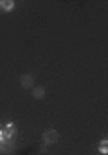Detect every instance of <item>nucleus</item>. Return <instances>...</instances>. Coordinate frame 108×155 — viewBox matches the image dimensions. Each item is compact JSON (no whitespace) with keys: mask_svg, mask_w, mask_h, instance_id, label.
Wrapping results in <instances>:
<instances>
[{"mask_svg":"<svg viewBox=\"0 0 108 155\" xmlns=\"http://www.w3.org/2000/svg\"><path fill=\"white\" fill-rule=\"evenodd\" d=\"M2 141H7V139H4V134H2V128H0V143Z\"/></svg>","mask_w":108,"mask_h":155,"instance_id":"obj_9","label":"nucleus"},{"mask_svg":"<svg viewBox=\"0 0 108 155\" xmlns=\"http://www.w3.org/2000/svg\"><path fill=\"white\" fill-rule=\"evenodd\" d=\"M13 7H15V2H13V0H2V2H0V9L5 11V13L13 11Z\"/></svg>","mask_w":108,"mask_h":155,"instance_id":"obj_4","label":"nucleus"},{"mask_svg":"<svg viewBox=\"0 0 108 155\" xmlns=\"http://www.w3.org/2000/svg\"><path fill=\"white\" fill-rule=\"evenodd\" d=\"M5 128H15V123H13V121H9V123L5 124Z\"/></svg>","mask_w":108,"mask_h":155,"instance_id":"obj_8","label":"nucleus"},{"mask_svg":"<svg viewBox=\"0 0 108 155\" xmlns=\"http://www.w3.org/2000/svg\"><path fill=\"white\" fill-rule=\"evenodd\" d=\"M43 141H45L47 144H54V143L60 141V134H58L54 128H49V130H45V134H43Z\"/></svg>","mask_w":108,"mask_h":155,"instance_id":"obj_1","label":"nucleus"},{"mask_svg":"<svg viewBox=\"0 0 108 155\" xmlns=\"http://www.w3.org/2000/svg\"><path fill=\"white\" fill-rule=\"evenodd\" d=\"M20 83H22L24 88H33V87H34V85H33V83H34V78L31 76V74H24V76L20 78Z\"/></svg>","mask_w":108,"mask_h":155,"instance_id":"obj_3","label":"nucleus"},{"mask_svg":"<svg viewBox=\"0 0 108 155\" xmlns=\"http://www.w3.org/2000/svg\"><path fill=\"white\" fill-rule=\"evenodd\" d=\"M99 153L101 155H108V139H101V144H99Z\"/></svg>","mask_w":108,"mask_h":155,"instance_id":"obj_6","label":"nucleus"},{"mask_svg":"<svg viewBox=\"0 0 108 155\" xmlns=\"http://www.w3.org/2000/svg\"><path fill=\"white\" fill-rule=\"evenodd\" d=\"M43 96H45V88H43V87H33V97L41 99Z\"/></svg>","mask_w":108,"mask_h":155,"instance_id":"obj_5","label":"nucleus"},{"mask_svg":"<svg viewBox=\"0 0 108 155\" xmlns=\"http://www.w3.org/2000/svg\"><path fill=\"white\" fill-rule=\"evenodd\" d=\"M2 134H4V139H13L15 128H2Z\"/></svg>","mask_w":108,"mask_h":155,"instance_id":"obj_7","label":"nucleus"},{"mask_svg":"<svg viewBox=\"0 0 108 155\" xmlns=\"http://www.w3.org/2000/svg\"><path fill=\"white\" fill-rule=\"evenodd\" d=\"M13 150H15V144H13V141H11V139H7V141H2V143H0V152H2L4 155H9Z\"/></svg>","mask_w":108,"mask_h":155,"instance_id":"obj_2","label":"nucleus"}]
</instances>
